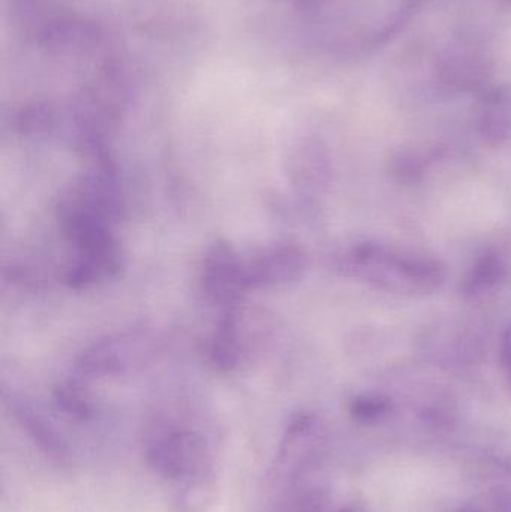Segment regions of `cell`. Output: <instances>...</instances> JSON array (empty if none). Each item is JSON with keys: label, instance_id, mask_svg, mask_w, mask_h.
<instances>
[{"label": "cell", "instance_id": "30bf717a", "mask_svg": "<svg viewBox=\"0 0 511 512\" xmlns=\"http://www.w3.org/2000/svg\"><path fill=\"white\" fill-rule=\"evenodd\" d=\"M332 159L318 140L300 141L287 158V177L297 197L314 200L332 183Z\"/></svg>", "mask_w": 511, "mask_h": 512}, {"label": "cell", "instance_id": "7402d4cb", "mask_svg": "<svg viewBox=\"0 0 511 512\" xmlns=\"http://www.w3.org/2000/svg\"><path fill=\"white\" fill-rule=\"evenodd\" d=\"M458 512H483V511L477 507H465V508H462V510H459Z\"/></svg>", "mask_w": 511, "mask_h": 512}, {"label": "cell", "instance_id": "7a4b0ae2", "mask_svg": "<svg viewBox=\"0 0 511 512\" xmlns=\"http://www.w3.org/2000/svg\"><path fill=\"white\" fill-rule=\"evenodd\" d=\"M335 270L371 288L411 297L434 294L447 279L441 259L378 240H363L342 251Z\"/></svg>", "mask_w": 511, "mask_h": 512}, {"label": "cell", "instance_id": "7c38bea8", "mask_svg": "<svg viewBox=\"0 0 511 512\" xmlns=\"http://www.w3.org/2000/svg\"><path fill=\"white\" fill-rule=\"evenodd\" d=\"M476 129L480 140L491 149H501L511 141V96L506 90L488 87L479 93Z\"/></svg>", "mask_w": 511, "mask_h": 512}, {"label": "cell", "instance_id": "e0dca14e", "mask_svg": "<svg viewBox=\"0 0 511 512\" xmlns=\"http://www.w3.org/2000/svg\"><path fill=\"white\" fill-rule=\"evenodd\" d=\"M54 405L65 417L80 423L93 420L96 408L80 381L60 384L53 393Z\"/></svg>", "mask_w": 511, "mask_h": 512}, {"label": "cell", "instance_id": "5bb4252c", "mask_svg": "<svg viewBox=\"0 0 511 512\" xmlns=\"http://www.w3.org/2000/svg\"><path fill=\"white\" fill-rule=\"evenodd\" d=\"M509 271L507 256L500 249H483L476 255L462 279L459 288L461 297L465 301L483 300L506 283Z\"/></svg>", "mask_w": 511, "mask_h": 512}, {"label": "cell", "instance_id": "4fadbf2b", "mask_svg": "<svg viewBox=\"0 0 511 512\" xmlns=\"http://www.w3.org/2000/svg\"><path fill=\"white\" fill-rule=\"evenodd\" d=\"M6 405L11 411L21 429L24 430L30 441L48 459L56 463H66L71 456L68 444L59 432L51 426L50 421L45 420L32 405L17 397H6Z\"/></svg>", "mask_w": 511, "mask_h": 512}, {"label": "cell", "instance_id": "44dd1931", "mask_svg": "<svg viewBox=\"0 0 511 512\" xmlns=\"http://www.w3.org/2000/svg\"><path fill=\"white\" fill-rule=\"evenodd\" d=\"M501 364L511 384V325L504 331L500 346Z\"/></svg>", "mask_w": 511, "mask_h": 512}, {"label": "cell", "instance_id": "3957f363", "mask_svg": "<svg viewBox=\"0 0 511 512\" xmlns=\"http://www.w3.org/2000/svg\"><path fill=\"white\" fill-rule=\"evenodd\" d=\"M275 328V318L264 307L243 301L228 307L210 343L213 369L236 372L269 345Z\"/></svg>", "mask_w": 511, "mask_h": 512}, {"label": "cell", "instance_id": "277c9868", "mask_svg": "<svg viewBox=\"0 0 511 512\" xmlns=\"http://www.w3.org/2000/svg\"><path fill=\"white\" fill-rule=\"evenodd\" d=\"M146 463L153 474L186 483L212 474V448L197 430H167L147 444Z\"/></svg>", "mask_w": 511, "mask_h": 512}, {"label": "cell", "instance_id": "8fae6325", "mask_svg": "<svg viewBox=\"0 0 511 512\" xmlns=\"http://www.w3.org/2000/svg\"><path fill=\"white\" fill-rule=\"evenodd\" d=\"M125 264L122 246L117 237L77 249V256L65 271L69 288L90 289L116 279Z\"/></svg>", "mask_w": 511, "mask_h": 512}, {"label": "cell", "instance_id": "ba28073f", "mask_svg": "<svg viewBox=\"0 0 511 512\" xmlns=\"http://www.w3.org/2000/svg\"><path fill=\"white\" fill-rule=\"evenodd\" d=\"M308 258L300 246L276 243L245 259L249 289L290 285L305 276Z\"/></svg>", "mask_w": 511, "mask_h": 512}, {"label": "cell", "instance_id": "2e32d148", "mask_svg": "<svg viewBox=\"0 0 511 512\" xmlns=\"http://www.w3.org/2000/svg\"><path fill=\"white\" fill-rule=\"evenodd\" d=\"M182 484L174 499L179 512H206L218 498V481L213 472Z\"/></svg>", "mask_w": 511, "mask_h": 512}, {"label": "cell", "instance_id": "9a60e30c", "mask_svg": "<svg viewBox=\"0 0 511 512\" xmlns=\"http://www.w3.org/2000/svg\"><path fill=\"white\" fill-rule=\"evenodd\" d=\"M438 149H399L390 155V177L399 185L414 186L425 180L431 165L437 161Z\"/></svg>", "mask_w": 511, "mask_h": 512}, {"label": "cell", "instance_id": "9c48e42d", "mask_svg": "<svg viewBox=\"0 0 511 512\" xmlns=\"http://www.w3.org/2000/svg\"><path fill=\"white\" fill-rule=\"evenodd\" d=\"M323 427L315 415L297 412L288 421L276 457V474L284 480H296L311 463L323 442Z\"/></svg>", "mask_w": 511, "mask_h": 512}, {"label": "cell", "instance_id": "6da1fadb", "mask_svg": "<svg viewBox=\"0 0 511 512\" xmlns=\"http://www.w3.org/2000/svg\"><path fill=\"white\" fill-rule=\"evenodd\" d=\"M86 164V170L60 194L56 206L60 228L77 249L114 237V224L122 218L125 207L113 155Z\"/></svg>", "mask_w": 511, "mask_h": 512}, {"label": "cell", "instance_id": "52a82bcc", "mask_svg": "<svg viewBox=\"0 0 511 512\" xmlns=\"http://www.w3.org/2000/svg\"><path fill=\"white\" fill-rule=\"evenodd\" d=\"M201 291L209 303L225 309L242 303L249 291L246 282L245 258L233 245L218 240L207 249L201 267Z\"/></svg>", "mask_w": 511, "mask_h": 512}, {"label": "cell", "instance_id": "d6986e66", "mask_svg": "<svg viewBox=\"0 0 511 512\" xmlns=\"http://www.w3.org/2000/svg\"><path fill=\"white\" fill-rule=\"evenodd\" d=\"M287 512H323L317 495H303L288 507Z\"/></svg>", "mask_w": 511, "mask_h": 512}, {"label": "cell", "instance_id": "5b68a950", "mask_svg": "<svg viewBox=\"0 0 511 512\" xmlns=\"http://www.w3.org/2000/svg\"><path fill=\"white\" fill-rule=\"evenodd\" d=\"M494 59L485 44L474 38L455 39L435 59L434 78L450 93H482L491 87Z\"/></svg>", "mask_w": 511, "mask_h": 512}, {"label": "cell", "instance_id": "ffe728a7", "mask_svg": "<svg viewBox=\"0 0 511 512\" xmlns=\"http://www.w3.org/2000/svg\"><path fill=\"white\" fill-rule=\"evenodd\" d=\"M489 505L494 512H511V490L495 489L488 496Z\"/></svg>", "mask_w": 511, "mask_h": 512}, {"label": "cell", "instance_id": "8992f818", "mask_svg": "<svg viewBox=\"0 0 511 512\" xmlns=\"http://www.w3.org/2000/svg\"><path fill=\"white\" fill-rule=\"evenodd\" d=\"M153 351V339L144 331L110 334L84 349L75 363L80 378L96 379L125 372Z\"/></svg>", "mask_w": 511, "mask_h": 512}, {"label": "cell", "instance_id": "ac0fdd59", "mask_svg": "<svg viewBox=\"0 0 511 512\" xmlns=\"http://www.w3.org/2000/svg\"><path fill=\"white\" fill-rule=\"evenodd\" d=\"M393 411V402L383 393H363L350 402V415L363 426L380 423Z\"/></svg>", "mask_w": 511, "mask_h": 512}, {"label": "cell", "instance_id": "603a6c76", "mask_svg": "<svg viewBox=\"0 0 511 512\" xmlns=\"http://www.w3.org/2000/svg\"><path fill=\"white\" fill-rule=\"evenodd\" d=\"M335 512H359L354 507H345L341 508V510L335 511Z\"/></svg>", "mask_w": 511, "mask_h": 512}]
</instances>
